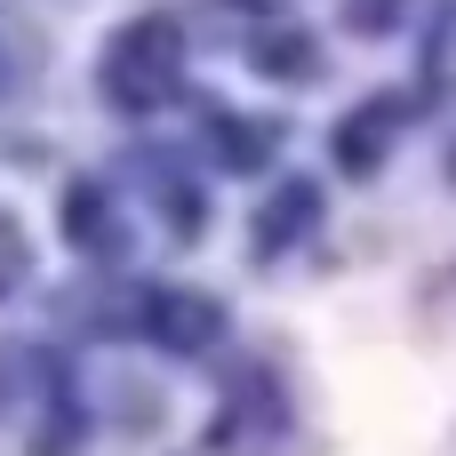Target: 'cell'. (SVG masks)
Instances as JSON below:
<instances>
[{
  "instance_id": "6da1fadb",
  "label": "cell",
  "mask_w": 456,
  "mask_h": 456,
  "mask_svg": "<svg viewBox=\"0 0 456 456\" xmlns=\"http://www.w3.org/2000/svg\"><path fill=\"white\" fill-rule=\"evenodd\" d=\"M168 72H176V32L152 16V24H136L128 40H120V56H112V96H128V104H152L160 88H168Z\"/></svg>"
},
{
  "instance_id": "3957f363",
  "label": "cell",
  "mask_w": 456,
  "mask_h": 456,
  "mask_svg": "<svg viewBox=\"0 0 456 456\" xmlns=\"http://www.w3.org/2000/svg\"><path fill=\"white\" fill-rule=\"evenodd\" d=\"M24 273V248H16V224H0V289Z\"/></svg>"
},
{
  "instance_id": "7a4b0ae2",
  "label": "cell",
  "mask_w": 456,
  "mask_h": 456,
  "mask_svg": "<svg viewBox=\"0 0 456 456\" xmlns=\"http://www.w3.org/2000/svg\"><path fill=\"white\" fill-rule=\"evenodd\" d=\"M168 305H176V313H160V329H168L176 345H200V337L216 329V313H208L200 297H168Z\"/></svg>"
}]
</instances>
